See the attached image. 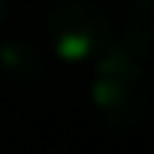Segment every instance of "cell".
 Wrapping results in <instances>:
<instances>
[{
	"instance_id": "6da1fadb",
	"label": "cell",
	"mask_w": 154,
	"mask_h": 154,
	"mask_svg": "<svg viewBox=\"0 0 154 154\" xmlns=\"http://www.w3.org/2000/svg\"><path fill=\"white\" fill-rule=\"evenodd\" d=\"M92 105L98 118L115 131H131L144 122L148 112L144 62L125 43H108V49L95 59Z\"/></svg>"
},
{
	"instance_id": "7a4b0ae2",
	"label": "cell",
	"mask_w": 154,
	"mask_h": 154,
	"mask_svg": "<svg viewBox=\"0 0 154 154\" xmlns=\"http://www.w3.org/2000/svg\"><path fill=\"white\" fill-rule=\"evenodd\" d=\"M43 33L62 62L98 59L112 43V23L95 0H56L43 13Z\"/></svg>"
},
{
	"instance_id": "3957f363",
	"label": "cell",
	"mask_w": 154,
	"mask_h": 154,
	"mask_svg": "<svg viewBox=\"0 0 154 154\" xmlns=\"http://www.w3.org/2000/svg\"><path fill=\"white\" fill-rule=\"evenodd\" d=\"M0 72H3L13 85L33 89V85L43 82L46 62H43V56L33 49L26 39H3V43H0Z\"/></svg>"
},
{
	"instance_id": "277c9868",
	"label": "cell",
	"mask_w": 154,
	"mask_h": 154,
	"mask_svg": "<svg viewBox=\"0 0 154 154\" xmlns=\"http://www.w3.org/2000/svg\"><path fill=\"white\" fill-rule=\"evenodd\" d=\"M151 36H154V0H131L125 17V46L141 62L151 59Z\"/></svg>"
},
{
	"instance_id": "5b68a950",
	"label": "cell",
	"mask_w": 154,
	"mask_h": 154,
	"mask_svg": "<svg viewBox=\"0 0 154 154\" xmlns=\"http://www.w3.org/2000/svg\"><path fill=\"white\" fill-rule=\"evenodd\" d=\"M7 13H10V0H0V26H3V20H7Z\"/></svg>"
}]
</instances>
